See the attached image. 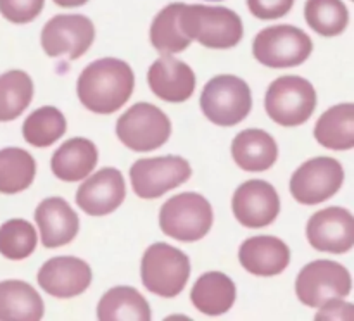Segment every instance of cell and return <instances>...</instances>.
Instances as JSON below:
<instances>
[{
	"label": "cell",
	"instance_id": "1",
	"mask_svg": "<svg viewBox=\"0 0 354 321\" xmlns=\"http://www.w3.org/2000/svg\"><path fill=\"white\" fill-rule=\"evenodd\" d=\"M135 75L130 64L116 57H104L86 66L76 83V93L86 109L113 114L130 100Z\"/></svg>",
	"mask_w": 354,
	"mask_h": 321
},
{
	"label": "cell",
	"instance_id": "2",
	"mask_svg": "<svg viewBox=\"0 0 354 321\" xmlns=\"http://www.w3.org/2000/svg\"><path fill=\"white\" fill-rule=\"evenodd\" d=\"M180 28L190 40L203 47L227 50L241 43L244 37V23L235 10L221 6L183 3L180 10Z\"/></svg>",
	"mask_w": 354,
	"mask_h": 321
},
{
	"label": "cell",
	"instance_id": "3",
	"mask_svg": "<svg viewBox=\"0 0 354 321\" xmlns=\"http://www.w3.org/2000/svg\"><path fill=\"white\" fill-rule=\"evenodd\" d=\"M159 226L168 237L192 244L209 233L213 226V207L201 193H178L162 204Z\"/></svg>",
	"mask_w": 354,
	"mask_h": 321
},
{
	"label": "cell",
	"instance_id": "4",
	"mask_svg": "<svg viewBox=\"0 0 354 321\" xmlns=\"http://www.w3.org/2000/svg\"><path fill=\"white\" fill-rule=\"evenodd\" d=\"M140 275L142 283L149 292L173 299L182 293L189 282L190 261L180 249L158 242L144 252Z\"/></svg>",
	"mask_w": 354,
	"mask_h": 321
},
{
	"label": "cell",
	"instance_id": "5",
	"mask_svg": "<svg viewBox=\"0 0 354 321\" xmlns=\"http://www.w3.org/2000/svg\"><path fill=\"white\" fill-rule=\"evenodd\" d=\"M201 109L218 126H235L248 117L252 107L251 88L234 75H218L204 85Z\"/></svg>",
	"mask_w": 354,
	"mask_h": 321
},
{
	"label": "cell",
	"instance_id": "6",
	"mask_svg": "<svg viewBox=\"0 0 354 321\" xmlns=\"http://www.w3.org/2000/svg\"><path fill=\"white\" fill-rule=\"evenodd\" d=\"M313 52V40L292 24H279L259 31L252 41V55L266 68H296Z\"/></svg>",
	"mask_w": 354,
	"mask_h": 321
},
{
	"label": "cell",
	"instance_id": "7",
	"mask_svg": "<svg viewBox=\"0 0 354 321\" xmlns=\"http://www.w3.org/2000/svg\"><path fill=\"white\" fill-rule=\"evenodd\" d=\"M265 107L268 116L280 126H299L317 109V90L306 78L280 76L266 90Z\"/></svg>",
	"mask_w": 354,
	"mask_h": 321
},
{
	"label": "cell",
	"instance_id": "8",
	"mask_svg": "<svg viewBox=\"0 0 354 321\" xmlns=\"http://www.w3.org/2000/svg\"><path fill=\"white\" fill-rule=\"evenodd\" d=\"M116 135L130 150H156L169 140L171 121L154 104L138 102L116 121Z\"/></svg>",
	"mask_w": 354,
	"mask_h": 321
},
{
	"label": "cell",
	"instance_id": "9",
	"mask_svg": "<svg viewBox=\"0 0 354 321\" xmlns=\"http://www.w3.org/2000/svg\"><path fill=\"white\" fill-rule=\"evenodd\" d=\"M353 280L341 262L318 259L308 262L296 278V295L304 306L320 307L330 299H344L351 293Z\"/></svg>",
	"mask_w": 354,
	"mask_h": 321
},
{
	"label": "cell",
	"instance_id": "10",
	"mask_svg": "<svg viewBox=\"0 0 354 321\" xmlns=\"http://www.w3.org/2000/svg\"><path fill=\"white\" fill-rule=\"evenodd\" d=\"M192 176L189 161L180 155L138 159L130 168V182L140 199H158L169 190L183 185Z\"/></svg>",
	"mask_w": 354,
	"mask_h": 321
},
{
	"label": "cell",
	"instance_id": "11",
	"mask_svg": "<svg viewBox=\"0 0 354 321\" xmlns=\"http://www.w3.org/2000/svg\"><path fill=\"white\" fill-rule=\"evenodd\" d=\"M95 40V26L83 14H57L41 30V48L48 57L66 55L75 61L86 54Z\"/></svg>",
	"mask_w": 354,
	"mask_h": 321
},
{
	"label": "cell",
	"instance_id": "12",
	"mask_svg": "<svg viewBox=\"0 0 354 321\" xmlns=\"http://www.w3.org/2000/svg\"><path fill=\"white\" fill-rule=\"evenodd\" d=\"M344 168L334 157H313L301 164L290 178V193L304 206L325 202L341 190Z\"/></svg>",
	"mask_w": 354,
	"mask_h": 321
},
{
	"label": "cell",
	"instance_id": "13",
	"mask_svg": "<svg viewBox=\"0 0 354 321\" xmlns=\"http://www.w3.org/2000/svg\"><path fill=\"white\" fill-rule=\"evenodd\" d=\"M232 211L242 226L251 230L265 228L279 216L280 197L272 183L265 179H248L235 190Z\"/></svg>",
	"mask_w": 354,
	"mask_h": 321
},
{
	"label": "cell",
	"instance_id": "14",
	"mask_svg": "<svg viewBox=\"0 0 354 321\" xmlns=\"http://www.w3.org/2000/svg\"><path fill=\"white\" fill-rule=\"evenodd\" d=\"M306 237L311 247L330 254H346L354 245V217L344 207H327L310 217Z\"/></svg>",
	"mask_w": 354,
	"mask_h": 321
},
{
	"label": "cell",
	"instance_id": "15",
	"mask_svg": "<svg viewBox=\"0 0 354 321\" xmlns=\"http://www.w3.org/2000/svg\"><path fill=\"white\" fill-rule=\"evenodd\" d=\"M127 185L120 169L102 168L76 190V204L88 216H107L123 204Z\"/></svg>",
	"mask_w": 354,
	"mask_h": 321
},
{
	"label": "cell",
	"instance_id": "16",
	"mask_svg": "<svg viewBox=\"0 0 354 321\" xmlns=\"http://www.w3.org/2000/svg\"><path fill=\"white\" fill-rule=\"evenodd\" d=\"M37 280L48 295L71 299L88 289L92 283V268L88 262L75 255H57L44 262Z\"/></svg>",
	"mask_w": 354,
	"mask_h": 321
},
{
	"label": "cell",
	"instance_id": "17",
	"mask_svg": "<svg viewBox=\"0 0 354 321\" xmlns=\"http://www.w3.org/2000/svg\"><path fill=\"white\" fill-rule=\"evenodd\" d=\"M147 83L158 99L180 104L192 97L196 90V75L189 64L169 54H162L149 68Z\"/></svg>",
	"mask_w": 354,
	"mask_h": 321
},
{
	"label": "cell",
	"instance_id": "18",
	"mask_svg": "<svg viewBox=\"0 0 354 321\" xmlns=\"http://www.w3.org/2000/svg\"><path fill=\"white\" fill-rule=\"evenodd\" d=\"M35 221L40 230L41 244L57 249L71 244L80 231L78 214L62 197H47L35 209Z\"/></svg>",
	"mask_w": 354,
	"mask_h": 321
},
{
	"label": "cell",
	"instance_id": "19",
	"mask_svg": "<svg viewBox=\"0 0 354 321\" xmlns=\"http://www.w3.org/2000/svg\"><path fill=\"white\" fill-rule=\"evenodd\" d=\"M239 261L248 273L256 276H277L290 262L289 245L279 237L258 235L251 237L239 249Z\"/></svg>",
	"mask_w": 354,
	"mask_h": 321
},
{
	"label": "cell",
	"instance_id": "20",
	"mask_svg": "<svg viewBox=\"0 0 354 321\" xmlns=\"http://www.w3.org/2000/svg\"><path fill=\"white\" fill-rule=\"evenodd\" d=\"M232 157L244 171H268L279 157V147L268 131L249 128L241 131L232 142Z\"/></svg>",
	"mask_w": 354,
	"mask_h": 321
},
{
	"label": "cell",
	"instance_id": "21",
	"mask_svg": "<svg viewBox=\"0 0 354 321\" xmlns=\"http://www.w3.org/2000/svg\"><path fill=\"white\" fill-rule=\"evenodd\" d=\"M99 152L95 144L88 138L76 137L66 140L50 159V168L55 178L62 182H78L86 178L95 169Z\"/></svg>",
	"mask_w": 354,
	"mask_h": 321
},
{
	"label": "cell",
	"instance_id": "22",
	"mask_svg": "<svg viewBox=\"0 0 354 321\" xmlns=\"http://www.w3.org/2000/svg\"><path fill=\"white\" fill-rule=\"evenodd\" d=\"M237 299V289L228 275L221 271H207L199 276L190 290V300L206 316H221L228 313Z\"/></svg>",
	"mask_w": 354,
	"mask_h": 321
},
{
	"label": "cell",
	"instance_id": "23",
	"mask_svg": "<svg viewBox=\"0 0 354 321\" xmlns=\"http://www.w3.org/2000/svg\"><path fill=\"white\" fill-rule=\"evenodd\" d=\"M45 306L40 293L26 282H0V321H38Z\"/></svg>",
	"mask_w": 354,
	"mask_h": 321
},
{
	"label": "cell",
	"instance_id": "24",
	"mask_svg": "<svg viewBox=\"0 0 354 321\" xmlns=\"http://www.w3.org/2000/svg\"><path fill=\"white\" fill-rule=\"evenodd\" d=\"M151 316L147 299L137 289L127 285L107 290L97 306L100 321H149Z\"/></svg>",
	"mask_w": 354,
	"mask_h": 321
},
{
	"label": "cell",
	"instance_id": "25",
	"mask_svg": "<svg viewBox=\"0 0 354 321\" xmlns=\"http://www.w3.org/2000/svg\"><path fill=\"white\" fill-rule=\"evenodd\" d=\"M318 144L330 150H351L354 147V106L339 104L325 110L315 126Z\"/></svg>",
	"mask_w": 354,
	"mask_h": 321
},
{
	"label": "cell",
	"instance_id": "26",
	"mask_svg": "<svg viewBox=\"0 0 354 321\" xmlns=\"http://www.w3.org/2000/svg\"><path fill=\"white\" fill-rule=\"evenodd\" d=\"M37 176V161L28 150L6 147L0 150V193L12 195L30 188Z\"/></svg>",
	"mask_w": 354,
	"mask_h": 321
},
{
	"label": "cell",
	"instance_id": "27",
	"mask_svg": "<svg viewBox=\"0 0 354 321\" xmlns=\"http://www.w3.org/2000/svg\"><path fill=\"white\" fill-rule=\"evenodd\" d=\"M183 2L168 3L159 10L151 24V43L159 54H180L192 40L180 28V10Z\"/></svg>",
	"mask_w": 354,
	"mask_h": 321
},
{
	"label": "cell",
	"instance_id": "28",
	"mask_svg": "<svg viewBox=\"0 0 354 321\" xmlns=\"http://www.w3.org/2000/svg\"><path fill=\"white\" fill-rule=\"evenodd\" d=\"M33 99V79L21 69L0 75V123L19 117Z\"/></svg>",
	"mask_w": 354,
	"mask_h": 321
},
{
	"label": "cell",
	"instance_id": "29",
	"mask_svg": "<svg viewBox=\"0 0 354 321\" xmlns=\"http://www.w3.org/2000/svg\"><path fill=\"white\" fill-rule=\"evenodd\" d=\"M66 117L57 107L44 106L33 110L23 123V138L37 148L50 147L66 133Z\"/></svg>",
	"mask_w": 354,
	"mask_h": 321
},
{
	"label": "cell",
	"instance_id": "30",
	"mask_svg": "<svg viewBox=\"0 0 354 321\" xmlns=\"http://www.w3.org/2000/svg\"><path fill=\"white\" fill-rule=\"evenodd\" d=\"M304 19L315 33L337 37L349 24V10L342 0H306Z\"/></svg>",
	"mask_w": 354,
	"mask_h": 321
},
{
	"label": "cell",
	"instance_id": "31",
	"mask_svg": "<svg viewBox=\"0 0 354 321\" xmlns=\"http://www.w3.org/2000/svg\"><path fill=\"white\" fill-rule=\"evenodd\" d=\"M37 230L26 220L6 221L0 226V254L10 261H23L37 249Z\"/></svg>",
	"mask_w": 354,
	"mask_h": 321
},
{
	"label": "cell",
	"instance_id": "32",
	"mask_svg": "<svg viewBox=\"0 0 354 321\" xmlns=\"http://www.w3.org/2000/svg\"><path fill=\"white\" fill-rule=\"evenodd\" d=\"M45 0H0V14L9 23L26 24L40 16Z\"/></svg>",
	"mask_w": 354,
	"mask_h": 321
},
{
	"label": "cell",
	"instance_id": "33",
	"mask_svg": "<svg viewBox=\"0 0 354 321\" xmlns=\"http://www.w3.org/2000/svg\"><path fill=\"white\" fill-rule=\"evenodd\" d=\"M294 0H248V7L254 17L261 21H273L287 16Z\"/></svg>",
	"mask_w": 354,
	"mask_h": 321
},
{
	"label": "cell",
	"instance_id": "34",
	"mask_svg": "<svg viewBox=\"0 0 354 321\" xmlns=\"http://www.w3.org/2000/svg\"><path fill=\"white\" fill-rule=\"evenodd\" d=\"M354 318V306L351 302H346L342 299H330L325 304H322L320 311L317 313L315 320H353Z\"/></svg>",
	"mask_w": 354,
	"mask_h": 321
},
{
	"label": "cell",
	"instance_id": "35",
	"mask_svg": "<svg viewBox=\"0 0 354 321\" xmlns=\"http://www.w3.org/2000/svg\"><path fill=\"white\" fill-rule=\"evenodd\" d=\"M52 2L59 7H64V9H73V7L85 6L88 0H52Z\"/></svg>",
	"mask_w": 354,
	"mask_h": 321
},
{
	"label": "cell",
	"instance_id": "36",
	"mask_svg": "<svg viewBox=\"0 0 354 321\" xmlns=\"http://www.w3.org/2000/svg\"><path fill=\"white\" fill-rule=\"evenodd\" d=\"M209 2H220V0H209Z\"/></svg>",
	"mask_w": 354,
	"mask_h": 321
}]
</instances>
